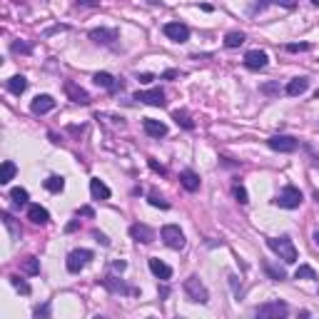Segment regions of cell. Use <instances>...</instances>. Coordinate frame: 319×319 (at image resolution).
<instances>
[{
  "label": "cell",
  "instance_id": "6da1fadb",
  "mask_svg": "<svg viewBox=\"0 0 319 319\" xmlns=\"http://www.w3.org/2000/svg\"><path fill=\"white\" fill-rule=\"evenodd\" d=\"M267 247H269L279 260L287 262V264H294V262H297V247H294V242H292L290 237H269V239H267Z\"/></svg>",
  "mask_w": 319,
  "mask_h": 319
},
{
  "label": "cell",
  "instance_id": "7a4b0ae2",
  "mask_svg": "<svg viewBox=\"0 0 319 319\" xmlns=\"http://www.w3.org/2000/svg\"><path fill=\"white\" fill-rule=\"evenodd\" d=\"M182 292H185V297H187L190 302H195V304H207V302H209V292H207V287L202 285V279H200L197 274H190V277L185 279Z\"/></svg>",
  "mask_w": 319,
  "mask_h": 319
},
{
  "label": "cell",
  "instance_id": "3957f363",
  "mask_svg": "<svg viewBox=\"0 0 319 319\" xmlns=\"http://www.w3.org/2000/svg\"><path fill=\"white\" fill-rule=\"evenodd\" d=\"M302 200H304V197H302V190L294 187V185H287V187L279 190V195H277L274 204L282 207V209H297V207L302 204Z\"/></svg>",
  "mask_w": 319,
  "mask_h": 319
},
{
  "label": "cell",
  "instance_id": "277c9868",
  "mask_svg": "<svg viewBox=\"0 0 319 319\" xmlns=\"http://www.w3.org/2000/svg\"><path fill=\"white\" fill-rule=\"evenodd\" d=\"M255 314L262 319H279V317H287V314H290V307L277 299V302H267V304L255 307Z\"/></svg>",
  "mask_w": 319,
  "mask_h": 319
},
{
  "label": "cell",
  "instance_id": "5b68a950",
  "mask_svg": "<svg viewBox=\"0 0 319 319\" xmlns=\"http://www.w3.org/2000/svg\"><path fill=\"white\" fill-rule=\"evenodd\" d=\"M95 255L90 252V250H73L70 255H67V260H65V267H67V272H73V274H78L80 269H85L90 260H92Z\"/></svg>",
  "mask_w": 319,
  "mask_h": 319
},
{
  "label": "cell",
  "instance_id": "8992f818",
  "mask_svg": "<svg viewBox=\"0 0 319 319\" xmlns=\"http://www.w3.org/2000/svg\"><path fill=\"white\" fill-rule=\"evenodd\" d=\"M160 237H162V242H165L170 250H182V247H185V232H182L177 225H165V227L160 230Z\"/></svg>",
  "mask_w": 319,
  "mask_h": 319
},
{
  "label": "cell",
  "instance_id": "52a82bcc",
  "mask_svg": "<svg viewBox=\"0 0 319 319\" xmlns=\"http://www.w3.org/2000/svg\"><path fill=\"white\" fill-rule=\"evenodd\" d=\"M135 100H140V102H145V105H152V108H165V105H167L165 92H162L160 87H155V90H137V92H135Z\"/></svg>",
  "mask_w": 319,
  "mask_h": 319
},
{
  "label": "cell",
  "instance_id": "ba28073f",
  "mask_svg": "<svg viewBox=\"0 0 319 319\" xmlns=\"http://www.w3.org/2000/svg\"><path fill=\"white\" fill-rule=\"evenodd\" d=\"M267 145L272 147L274 152H294L299 147V140H294L292 135H272L267 140Z\"/></svg>",
  "mask_w": 319,
  "mask_h": 319
},
{
  "label": "cell",
  "instance_id": "9c48e42d",
  "mask_svg": "<svg viewBox=\"0 0 319 319\" xmlns=\"http://www.w3.org/2000/svg\"><path fill=\"white\" fill-rule=\"evenodd\" d=\"M65 95L75 102V105H90V95H87V90L78 85V83H73V80H65Z\"/></svg>",
  "mask_w": 319,
  "mask_h": 319
},
{
  "label": "cell",
  "instance_id": "30bf717a",
  "mask_svg": "<svg viewBox=\"0 0 319 319\" xmlns=\"http://www.w3.org/2000/svg\"><path fill=\"white\" fill-rule=\"evenodd\" d=\"M100 282H102V287H105V290H110L113 294H140L135 287L125 285L122 279H117V277H113V274H108V277H105V279H100Z\"/></svg>",
  "mask_w": 319,
  "mask_h": 319
},
{
  "label": "cell",
  "instance_id": "8fae6325",
  "mask_svg": "<svg viewBox=\"0 0 319 319\" xmlns=\"http://www.w3.org/2000/svg\"><path fill=\"white\" fill-rule=\"evenodd\" d=\"M165 35L172 40V43H187L190 40V28L185 23H167L165 25Z\"/></svg>",
  "mask_w": 319,
  "mask_h": 319
},
{
  "label": "cell",
  "instance_id": "7c38bea8",
  "mask_svg": "<svg viewBox=\"0 0 319 319\" xmlns=\"http://www.w3.org/2000/svg\"><path fill=\"white\" fill-rule=\"evenodd\" d=\"M267 65H269V58H267L264 50H250L244 55V67L247 70H264Z\"/></svg>",
  "mask_w": 319,
  "mask_h": 319
},
{
  "label": "cell",
  "instance_id": "4fadbf2b",
  "mask_svg": "<svg viewBox=\"0 0 319 319\" xmlns=\"http://www.w3.org/2000/svg\"><path fill=\"white\" fill-rule=\"evenodd\" d=\"M130 237H132L135 242L150 244V242H155V230H152V227H147V225H143V222H137V225H132V227H130Z\"/></svg>",
  "mask_w": 319,
  "mask_h": 319
},
{
  "label": "cell",
  "instance_id": "5bb4252c",
  "mask_svg": "<svg viewBox=\"0 0 319 319\" xmlns=\"http://www.w3.org/2000/svg\"><path fill=\"white\" fill-rule=\"evenodd\" d=\"M90 40H92V43H102V45H113L117 40V30L115 28H95V30H90Z\"/></svg>",
  "mask_w": 319,
  "mask_h": 319
},
{
  "label": "cell",
  "instance_id": "9a60e30c",
  "mask_svg": "<svg viewBox=\"0 0 319 319\" xmlns=\"http://www.w3.org/2000/svg\"><path fill=\"white\" fill-rule=\"evenodd\" d=\"M30 110H32L35 115H45V113L55 110V100H53V95H38V97L32 100Z\"/></svg>",
  "mask_w": 319,
  "mask_h": 319
},
{
  "label": "cell",
  "instance_id": "2e32d148",
  "mask_svg": "<svg viewBox=\"0 0 319 319\" xmlns=\"http://www.w3.org/2000/svg\"><path fill=\"white\" fill-rule=\"evenodd\" d=\"M147 264H150V272H152L157 279H162V282L172 279V267H170V264H165V262L157 260V257H152Z\"/></svg>",
  "mask_w": 319,
  "mask_h": 319
},
{
  "label": "cell",
  "instance_id": "e0dca14e",
  "mask_svg": "<svg viewBox=\"0 0 319 319\" xmlns=\"http://www.w3.org/2000/svg\"><path fill=\"white\" fill-rule=\"evenodd\" d=\"M143 130H145L150 137H165V135H167V125L160 122V120H152V117H145V120H143Z\"/></svg>",
  "mask_w": 319,
  "mask_h": 319
},
{
  "label": "cell",
  "instance_id": "ac0fdd59",
  "mask_svg": "<svg viewBox=\"0 0 319 319\" xmlns=\"http://www.w3.org/2000/svg\"><path fill=\"white\" fill-rule=\"evenodd\" d=\"M90 195H92V200H110V187L100 180V177H92L90 180Z\"/></svg>",
  "mask_w": 319,
  "mask_h": 319
},
{
  "label": "cell",
  "instance_id": "d6986e66",
  "mask_svg": "<svg viewBox=\"0 0 319 319\" xmlns=\"http://www.w3.org/2000/svg\"><path fill=\"white\" fill-rule=\"evenodd\" d=\"M28 220L32 225H48L50 222V212L40 204H28Z\"/></svg>",
  "mask_w": 319,
  "mask_h": 319
},
{
  "label": "cell",
  "instance_id": "ffe728a7",
  "mask_svg": "<svg viewBox=\"0 0 319 319\" xmlns=\"http://www.w3.org/2000/svg\"><path fill=\"white\" fill-rule=\"evenodd\" d=\"M180 185H182L187 192H197V190H200V177H197V172H192V170H182V172H180Z\"/></svg>",
  "mask_w": 319,
  "mask_h": 319
},
{
  "label": "cell",
  "instance_id": "44dd1931",
  "mask_svg": "<svg viewBox=\"0 0 319 319\" xmlns=\"http://www.w3.org/2000/svg\"><path fill=\"white\" fill-rule=\"evenodd\" d=\"M92 80H95V85H97V87H105V90H110V92H115V90L122 87V83H117L110 73H95V78H92Z\"/></svg>",
  "mask_w": 319,
  "mask_h": 319
},
{
  "label": "cell",
  "instance_id": "7402d4cb",
  "mask_svg": "<svg viewBox=\"0 0 319 319\" xmlns=\"http://www.w3.org/2000/svg\"><path fill=\"white\" fill-rule=\"evenodd\" d=\"M307 87H309V80H307V78H294V80H290V85H287V95H290V97H299V95L307 92Z\"/></svg>",
  "mask_w": 319,
  "mask_h": 319
},
{
  "label": "cell",
  "instance_id": "603a6c76",
  "mask_svg": "<svg viewBox=\"0 0 319 319\" xmlns=\"http://www.w3.org/2000/svg\"><path fill=\"white\" fill-rule=\"evenodd\" d=\"M43 185H45V190H48V192L58 195V192H62V190H65V177H60V174H50V177H48Z\"/></svg>",
  "mask_w": 319,
  "mask_h": 319
},
{
  "label": "cell",
  "instance_id": "cb8c5ba5",
  "mask_svg": "<svg viewBox=\"0 0 319 319\" xmlns=\"http://www.w3.org/2000/svg\"><path fill=\"white\" fill-rule=\"evenodd\" d=\"M8 90H10L13 95H23V92L28 90V80H25L23 75H13V78L8 80Z\"/></svg>",
  "mask_w": 319,
  "mask_h": 319
},
{
  "label": "cell",
  "instance_id": "d4e9b609",
  "mask_svg": "<svg viewBox=\"0 0 319 319\" xmlns=\"http://www.w3.org/2000/svg\"><path fill=\"white\" fill-rule=\"evenodd\" d=\"M18 172V167H15V162H10V160H5L3 165H0V185H8L13 177Z\"/></svg>",
  "mask_w": 319,
  "mask_h": 319
},
{
  "label": "cell",
  "instance_id": "484cf974",
  "mask_svg": "<svg viewBox=\"0 0 319 319\" xmlns=\"http://www.w3.org/2000/svg\"><path fill=\"white\" fill-rule=\"evenodd\" d=\"M262 267H264V272L269 274V279H274V282H282V279H287V272H285L282 267H272L269 262H264Z\"/></svg>",
  "mask_w": 319,
  "mask_h": 319
},
{
  "label": "cell",
  "instance_id": "4316f807",
  "mask_svg": "<svg viewBox=\"0 0 319 319\" xmlns=\"http://www.w3.org/2000/svg\"><path fill=\"white\" fill-rule=\"evenodd\" d=\"M242 43H244V32H239V30H232V32L225 35V45L227 48H239Z\"/></svg>",
  "mask_w": 319,
  "mask_h": 319
},
{
  "label": "cell",
  "instance_id": "83f0119b",
  "mask_svg": "<svg viewBox=\"0 0 319 319\" xmlns=\"http://www.w3.org/2000/svg\"><path fill=\"white\" fill-rule=\"evenodd\" d=\"M294 279H317V272L309 264H299L297 272H294Z\"/></svg>",
  "mask_w": 319,
  "mask_h": 319
},
{
  "label": "cell",
  "instance_id": "f1b7e54d",
  "mask_svg": "<svg viewBox=\"0 0 319 319\" xmlns=\"http://www.w3.org/2000/svg\"><path fill=\"white\" fill-rule=\"evenodd\" d=\"M10 200L18 204V207L28 204V190H23V187H13V190H10Z\"/></svg>",
  "mask_w": 319,
  "mask_h": 319
},
{
  "label": "cell",
  "instance_id": "f546056e",
  "mask_svg": "<svg viewBox=\"0 0 319 319\" xmlns=\"http://www.w3.org/2000/svg\"><path fill=\"white\" fill-rule=\"evenodd\" d=\"M23 272L30 274V277L40 274V262H38V257H28V260L23 262Z\"/></svg>",
  "mask_w": 319,
  "mask_h": 319
},
{
  "label": "cell",
  "instance_id": "4dcf8cb0",
  "mask_svg": "<svg viewBox=\"0 0 319 319\" xmlns=\"http://www.w3.org/2000/svg\"><path fill=\"white\" fill-rule=\"evenodd\" d=\"M172 120L177 122V125H182L185 130H192V127H195V122L190 120V115H187V113H180V110H174V113H172Z\"/></svg>",
  "mask_w": 319,
  "mask_h": 319
},
{
  "label": "cell",
  "instance_id": "1f68e13d",
  "mask_svg": "<svg viewBox=\"0 0 319 319\" xmlns=\"http://www.w3.org/2000/svg\"><path fill=\"white\" fill-rule=\"evenodd\" d=\"M150 204H152V207H160V209H170V202H167L162 195H157L155 190L150 192Z\"/></svg>",
  "mask_w": 319,
  "mask_h": 319
},
{
  "label": "cell",
  "instance_id": "d6a6232c",
  "mask_svg": "<svg viewBox=\"0 0 319 319\" xmlns=\"http://www.w3.org/2000/svg\"><path fill=\"white\" fill-rule=\"evenodd\" d=\"M232 195H234V200H237L239 204H247V202H250V197H247V190H244L242 185H234Z\"/></svg>",
  "mask_w": 319,
  "mask_h": 319
},
{
  "label": "cell",
  "instance_id": "836d02e7",
  "mask_svg": "<svg viewBox=\"0 0 319 319\" xmlns=\"http://www.w3.org/2000/svg\"><path fill=\"white\" fill-rule=\"evenodd\" d=\"M10 285L20 292V294H30V285H28V282H23L20 277H10Z\"/></svg>",
  "mask_w": 319,
  "mask_h": 319
},
{
  "label": "cell",
  "instance_id": "e575fe53",
  "mask_svg": "<svg viewBox=\"0 0 319 319\" xmlns=\"http://www.w3.org/2000/svg\"><path fill=\"white\" fill-rule=\"evenodd\" d=\"M13 53H23V55H30V53H32V45H28V43H13Z\"/></svg>",
  "mask_w": 319,
  "mask_h": 319
},
{
  "label": "cell",
  "instance_id": "d590c367",
  "mask_svg": "<svg viewBox=\"0 0 319 319\" xmlns=\"http://www.w3.org/2000/svg\"><path fill=\"white\" fill-rule=\"evenodd\" d=\"M3 222H5V227L10 230V232L18 237V230H15V222H13V217H10V212H3Z\"/></svg>",
  "mask_w": 319,
  "mask_h": 319
},
{
  "label": "cell",
  "instance_id": "8d00e7d4",
  "mask_svg": "<svg viewBox=\"0 0 319 319\" xmlns=\"http://www.w3.org/2000/svg\"><path fill=\"white\" fill-rule=\"evenodd\" d=\"M287 50H290V53H299V50H309V45H307V43H299V45L292 43V45H287Z\"/></svg>",
  "mask_w": 319,
  "mask_h": 319
},
{
  "label": "cell",
  "instance_id": "74e56055",
  "mask_svg": "<svg viewBox=\"0 0 319 319\" xmlns=\"http://www.w3.org/2000/svg\"><path fill=\"white\" fill-rule=\"evenodd\" d=\"M48 312H50V304H43V307H35V317H48Z\"/></svg>",
  "mask_w": 319,
  "mask_h": 319
},
{
  "label": "cell",
  "instance_id": "f35d334b",
  "mask_svg": "<svg viewBox=\"0 0 319 319\" xmlns=\"http://www.w3.org/2000/svg\"><path fill=\"white\" fill-rule=\"evenodd\" d=\"M277 5H282V8H287V10H294L297 8V0H274Z\"/></svg>",
  "mask_w": 319,
  "mask_h": 319
},
{
  "label": "cell",
  "instance_id": "ab89813d",
  "mask_svg": "<svg viewBox=\"0 0 319 319\" xmlns=\"http://www.w3.org/2000/svg\"><path fill=\"white\" fill-rule=\"evenodd\" d=\"M147 165H150V170H155L157 174H165V167H162V165H157L155 160H147Z\"/></svg>",
  "mask_w": 319,
  "mask_h": 319
},
{
  "label": "cell",
  "instance_id": "60d3db41",
  "mask_svg": "<svg viewBox=\"0 0 319 319\" xmlns=\"http://www.w3.org/2000/svg\"><path fill=\"white\" fill-rule=\"evenodd\" d=\"M125 267H127V262H122V260L113 262V272H125Z\"/></svg>",
  "mask_w": 319,
  "mask_h": 319
},
{
  "label": "cell",
  "instance_id": "b9f144b4",
  "mask_svg": "<svg viewBox=\"0 0 319 319\" xmlns=\"http://www.w3.org/2000/svg\"><path fill=\"white\" fill-rule=\"evenodd\" d=\"M95 239H97V242H100L102 247H108V244H110V239H108V237H105L102 232H95Z\"/></svg>",
  "mask_w": 319,
  "mask_h": 319
},
{
  "label": "cell",
  "instance_id": "7bdbcfd3",
  "mask_svg": "<svg viewBox=\"0 0 319 319\" xmlns=\"http://www.w3.org/2000/svg\"><path fill=\"white\" fill-rule=\"evenodd\" d=\"M75 3H78V5H90V8H97V5H100L97 0H75Z\"/></svg>",
  "mask_w": 319,
  "mask_h": 319
},
{
  "label": "cell",
  "instance_id": "ee69618b",
  "mask_svg": "<svg viewBox=\"0 0 319 319\" xmlns=\"http://www.w3.org/2000/svg\"><path fill=\"white\" fill-rule=\"evenodd\" d=\"M78 215H85V217H95L92 207H80V212H78Z\"/></svg>",
  "mask_w": 319,
  "mask_h": 319
},
{
  "label": "cell",
  "instance_id": "f6af8a7d",
  "mask_svg": "<svg viewBox=\"0 0 319 319\" xmlns=\"http://www.w3.org/2000/svg\"><path fill=\"white\" fill-rule=\"evenodd\" d=\"M279 87L274 85V83H269V85H262V92H277Z\"/></svg>",
  "mask_w": 319,
  "mask_h": 319
},
{
  "label": "cell",
  "instance_id": "bcb514c9",
  "mask_svg": "<svg viewBox=\"0 0 319 319\" xmlns=\"http://www.w3.org/2000/svg\"><path fill=\"white\" fill-rule=\"evenodd\" d=\"M177 75H180V73H177V70H167V73H165V75H162V78H165V80H172V78H177Z\"/></svg>",
  "mask_w": 319,
  "mask_h": 319
},
{
  "label": "cell",
  "instance_id": "7dc6e473",
  "mask_svg": "<svg viewBox=\"0 0 319 319\" xmlns=\"http://www.w3.org/2000/svg\"><path fill=\"white\" fill-rule=\"evenodd\" d=\"M137 80H140V83H150V80H155V78H152V75H150V73H143V75H140V78H137Z\"/></svg>",
  "mask_w": 319,
  "mask_h": 319
},
{
  "label": "cell",
  "instance_id": "c3c4849f",
  "mask_svg": "<svg viewBox=\"0 0 319 319\" xmlns=\"http://www.w3.org/2000/svg\"><path fill=\"white\" fill-rule=\"evenodd\" d=\"M65 230H67V232H75V230H78V222H70V225H67Z\"/></svg>",
  "mask_w": 319,
  "mask_h": 319
},
{
  "label": "cell",
  "instance_id": "681fc988",
  "mask_svg": "<svg viewBox=\"0 0 319 319\" xmlns=\"http://www.w3.org/2000/svg\"><path fill=\"white\" fill-rule=\"evenodd\" d=\"M150 5H162V0H147Z\"/></svg>",
  "mask_w": 319,
  "mask_h": 319
},
{
  "label": "cell",
  "instance_id": "f907efd6",
  "mask_svg": "<svg viewBox=\"0 0 319 319\" xmlns=\"http://www.w3.org/2000/svg\"><path fill=\"white\" fill-rule=\"evenodd\" d=\"M314 244H317V247H319V230H317V232H314Z\"/></svg>",
  "mask_w": 319,
  "mask_h": 319
},
{
  "label": "cell",
  "instance_id": "816d5d0a",
  "mask_svg": "<svg viewBox=\"0 0 319 319\" xmlns=\"http://www.w3.org/2000/svg\"><path fill=\"white\" fill-rule=\"evenodd\" d=\"M312 3H314V5H319V0H312Z\"/></svg>",
  "mask_w": 319,
  "mask_h": 319
},
{
  "label": "cell",
  "instance_id": "f5cc1de1",
  "mask_svg": "<svg viewBox=\"0 0 319 319\" xmlns=\"http://www.w3.org/2000/svg\"><path fill=\"white\" fill-rule=\"evenodd\" d=\"M317 100H319V90H317Z\"/></svg>",
  "mask_w": 319,
  "mask_h": 319
}]
</instances>
